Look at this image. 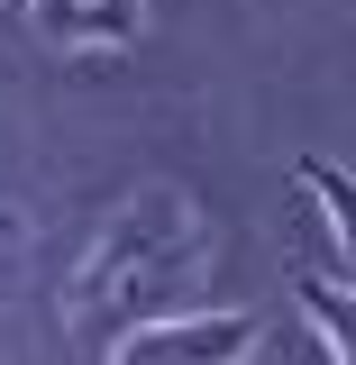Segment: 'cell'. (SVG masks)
Wrapping results in <instances>:
<instances>
[{"label": "cell", "instance_id": "5", "mask_svg": "<svg viewBox=\"0 0 356 365\" xmlns=\"http://www.w3.org/2000/svg\"><path fill=\"white\" fill-rule=\"evenodd\" d=\"M302 192L320 201V220H329V237L347 247V265H356V174H338L329 155H302Z\"/></svg>", "mask_w": 356, "mask_h": 365}, {"label": "cell", "instance_id": "4", "mask_svg": "<svg viewBox=\"0 0 356 365\" xmlns=\"http://www.w3.org/2000/svg\"><path fill=\"white\" fill-rule=\"evenodd\" d=\"M293 302L311 311V329L329 338V356H347V365H356V292H347V283H329V274H302V283H293Z\"/></svg>", "mask_w": 356, "mask_h": 365}, {"label": "cell", "instance_id": "2", "mask_svg": "<svg viewBox=\"0 0 356 365\" xmlns=\"http://www.w3.org/2000/svg\"><path fill=\"white\" fill-rule=\"evenodd\" d=\"M265 347V319L256 311H156V319H137L128 338L110 347V356H128V365H165V356H256Z\"/></svg>", "mask_w": 356, "mask_h": 365}, {"label": "cell", "instance_id": "6", "mask_svg": "<svg viewBox=\"0 0 356 365\" xmlns=\"http://www.w3.org/2000/svg\"><path fill=\"white\" fill-rule=\"evenodd\" d=\"M0 237H19V220H9V210H0Z\"/></svg>", "mask_w": 356, "mask_h": 365}, {"label": "cell", "instance_id": "1", "mask_svg": "<svg viewBox=\"0 0 356 365\" xmlns=\"http://www.w3.org/2000/svg\"><path fill=\"white\" fill-rule=\"evenodd\" d=\"M201 274H210V220L183 201V192H137L119 220L91 237L83 274H73V329H83V347H119L137 319L156 311H183L192 292H201Z\"/></svg>", "mask_w": 356, "mask_h": 365}, {"label": "cell", "instance_id": "3", "mask_svg": "<svg viewBox=\"0 0 356 365\" xmlns=\"http://www.w3.org/2000/svg\"><path fill=\"white\" fill-rule=\"evenodd\" d=\"M28 19L73 55H110V46H137L146 0H28Z\"/></svg>", "mask_w": 356, "mask_h": 365}]
</instances>
